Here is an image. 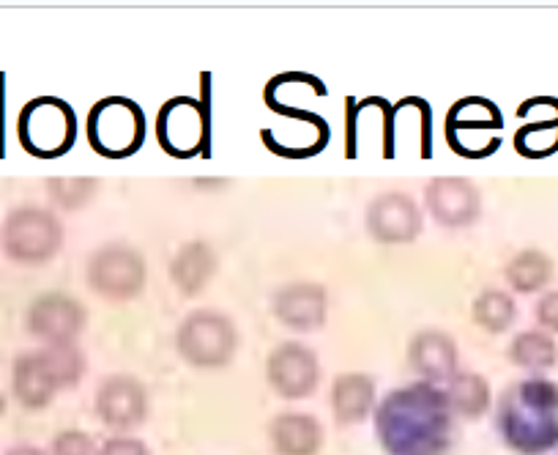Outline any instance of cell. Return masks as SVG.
<instances>
[{"instance_id": "obj_8", "label": "cell", "mask_w": 558, "mask_h": 455, "mask_svg": "<svg viewBox=\"0 0 558 455\" xmlns=\"http://www.w3.org/2000/svg\"><path fill=\"white\" fill-rule=\"evenodd\" d=\"M157 141L165 154L175 159H192L208 152L211 121L208 107L192 96H175L157 112Z\"/></svg>"}, {"instance_id": "obj_11", "label": "cell", "mask_w": 558, "mask_h": 455, "mask_svg": "<svg viewBox=\"0 0 558 455\" xmlns=\"http://www.w3.org/2000/svg\"><path fill=\"white\" fill-rule=\"evenodd\" d=\"M266 376L274 393L282 395V398H307L320 382L318 355L299 340H286V344L274 346L271 355H268Z\"/></svg>"}, {"instance_id": "obj_13", "label": "cell", "mask_w": 558, "mask_h": 455, "mask_svg": "<svg viewBox=\"0 0 558 455\" xmlns=\"http://www.w3.org/2000/svg\"><path fill=\"white\" fill-rule=\"evenodd\" d=\"M367 231L384 244H408L422 234V212L405 192H384L369 203Z\"/></svg>"}, {"instance_id": "obj_23", "label": "cell", "mask_w": 558, "mask_h": 455, "mask_svg": "<svg viewBox=\"0 0 558 455\" xmlns=\"http://www.w3.org/2000/svg\"><path fill=\"white\" fill-rule=\"evenodd\" d=\"M509 360L518 368H525V371H547V368L556 366L558 346L542 330L520 332L512 344H509Z\"/></svg>"}, {"instance_id": "obj_18", "label": "cell", "mask_w": 558, "mask_h": 455, "mask_svg": "<svg viewBox=\"0 0 558 455\" xmlns=\"http://www.w3.org/2000/svg\"><path fill=\"white\" fill-rule=\"evenodd\" d=\"M217 253L208 242H186L170 261V280L184 297H195L217 275Z\"/></svg>"}, {"instance_id": "obj_26", "label": "cell", "mask_w": 558, "mask_h": 455, "mask_svg": "<svg viewBox=\"0 0 558 455\" xmlns=\"http://www.w3.org/2000/svg\"><path fill=\"white\" fill-rule=\"evenodd\" d=\"M47 187H50V195L58 206L80 208L94 195L96 179H50Z\"/></svg>"}, {"instance_id": "obj_25", "label": "cell", "mask_w": 558, "mask_h": 455, "mask_svg": "<svg viewBox=\"0 0 558 455\" xmlns=\"http://www.w3.org/2000/svg\"><path fill=\"white\" fill-rule=\"evenodd\" d=\"M514 148L523 157H547L558 148V105L547 119L525 121L514 135Z\"/></svg>"}, {"instance_id": "obj_28", "label": "cell", "mask_w": 558, "mask_h": 455, "mask_svg": "<svg viewBox=\"0 0 558 455\" xmlns=\"http://www.w3.org/2000/svg\"><path fill=\"white\" fill-rule=\"evenodd\" d=\"M536 321H539L542 330L558 332V291L545 294V297L536 302Z\"/></svg>"}, {"instance_id": "obj_6", "label": "cell", "mask_w": 558, "mask_h": 455, "mask_svg": "<svg viewBox=\"0 0 558 455\" xmlns=\"http://www.w3.org/2000/svg\"><path fill=\"white\" fill-rule=\"evenodd\" d=\"M17 132L23 148L34 157H61L74 146L77 116L66 101L56 99V96H39L23 107Z\"/></svg>"}, {"instance_id": "obj_21", "label": "cell", "mask_w": 558, "mask_h": 455, "mask_svg": "<svg viewBox=\"0 0 558 455\" xmlns=\"http://www.w3.org/2000/svg\"><path fill=\"white\" fill-rule=\"evenodd\" d=\"M509 288L518 294H536L553 280V261L542 250H523L504 270Z\"/></svg>"}, {"instance_id": "obj_14", "label": "cell", "mask_w": 558, "mask_h": 455, "mask_svg": "<svg viewBox=\"0 0 558 455\" xmlns=\"http://www.w3.org/2000/svg\"><path fill=\"white\" fill-rule=\"evenodd\" d=\"M271 308L279 324L291 326L296 332H313L326 324V315H329V291L320 283H288V286H282L274 294Z\"/></svg>"}, {"instance_id": "obj_15", "label": "cell", "mask_w": 558, "mask_h": 455, "mask_svg": "<svg viewBox=\"0 0 558 455\" xmlns=\"http://www.w3.org/2000/svg\"><path fill=\"white\" fill-rule=\"evenodd\" d=\"M427 208L447 228H465L482 212L480 190L463 176H438L425 190Z\"/></svg>"}, {"instance_id": "obj_27", "label": "cell", "mask_w": 558, "mask_h": 455, "mask_svg": "<svg viewBox=\"0 0 558 455\" xmlns=\"http://www.w3.org/2000/svg\"><path fill=\"white\" fill-rule=\"evenodd\" d=\"M52 450H56V455H94V444L80 431H63L52 442Z\"/></svg>"}, {"instance_id": "obj_30", "label": "cell", "mask_w": 558, "mask_h": 455, "mask_svg": "<svg viewBox=\"0 0 558 455\" xmlns=\"http://www.w3.org/2000/svg\"><path fill=\"white\" fill-rule=\"evenodd\" d=\"M9 455H41V453L36 447H17V450H12Z\"/></svg>"}, {"instance_id": "obj_20", "label": "cell", "mask_w": 558, "mask_h": 455, "mask_svg": "<svg viewBox=\"0 0 558 455\" xmlns=\"http://www.w3.org/2000/svg\"><path fill=\"white\" fill-rule=\"evenodd\" d=\"M375 404V382L364 373H340L331 387V409L345 426L362 422Z\"/></svg>"}, {"instance_id": "obj_7", "label": "cell", "mask_w": 558, "mask_h": 455, "mask_svg": "<svg viewBox=\"0 0 558 455\" xmlns=\"http://www.w3.org/2000/svg\"><path fill=\"white\" fill-rule=\"evenodd\" d=\"M504 116L485 96H463L447 112V143L454 154L485 159L501 146Z\"/></svg>"}, {"instance_id": "obj_9", "label": "cell", "mask_w": 558, "mask_h": 455, "mask_svg": "<svg viewBox=\"0 0 558 455\" xmlns=\"http://www.w3.org/2000/svg\"><path fill=\"white\" fill-rule=\"evenodd\" d=\"M3 250L20 264H45L61 250L63 225L47 208H17L3 223Z\"/></svg>"}, {"instance_id": "obj_4", "label": "cell", "mask_w": 558, "mask_h": 455, "mask_svg": "<svg viewBox=\"0 0 558 455\" xmlns=\"http://www.w3.org/2000/svg\"><path fill=\"white\" fill-rule=\"evenodd\" d=\"M88 143L107 159H126L140 152L146 141V112L126 96L99 99L88 112Z\"/></svg>"}, {"instance_id": "obj_2", "label": "cell", "mask_w": 558, "mask_h": 455, "mask_svg": "<svg viewBox=\"0 0 558 455\" xmlns=\"http://www.w3.org/2000/svg\"><path fill=\"white\" fill-rule=\"evenodd\" d=\"M498 431L520 455H542L558 447V384L523 379L504 390L498 400Z\"/></svg>"}, {"instance_id": "obj_5", "label": "cell", "mask_w": 558, "mask_h": 455, "mask_svg": "<svg viewBox=\"0 0 558 455\" xmlns=\"http://www.w3.org/2000/svg\"><path fill=\"white\" fill-rule=\"evenodd\" d=\"M179 355L195 368H222L239 349V330L219 310H195L175 332Z\"/></svg>"}, {"instance_id": "obj_10", "label": "cell", "mask_w": 558, "mask_h": 455, "mask_svg": "<svg viewBox=\"0 0 558 455\" xmlns=\"http://www.w3.org/2000/svg\"><path fill=\"white\" fill-rule=\"evenodd\" d=\"M146 277V259L132 244H105L88 261V286L107 299L137 297Z\"/></svg>"}, {"instance_id": "obj_3", "label": "cell", "mask_w": 558, "mask_h": 455, "mask_svg": "<svg viewBox=\"0 0 558 455\" xmlns=\"http://www.w3.org/2000/svg\"><path fill=\"white\" fill-rule=\"evenodd\" d=\"M83 373L85 357L74 349V344L25 351L14 360V395L28 409H41V406L50 404L58 390L77 384Z\"/></svg>"}, {"instance_id": "obj_12", "label": "cell", "mask_w": 558, "mask_h": 455, "mask_svg": "<svg viewBox=\"0 0 558 455\" xmlns=\"http://www.w3.org/2000/svg\"><path fill=\"white\" fill-rule=\"evenodd\" d=\"M85 321L88 313L69 294H41L28 310V330L47 346L74 344V337L85 330Z\"/></svg>"}, {"instance_id": "obj_29", "label": "cell", "mask_w": 558, "mask_h": 455, "mask_svg": "<svg viewBox=\"0 0 558 455\" xmlns=\"http://www.w3.org/2000/svg\"><path fill=\"white\" fill-rule=\"evenodd\" d=\"M99 455H148V447L140 442V439L118 436L110 439V442L99 450Z\"/></svg>"}, {"instance_id": "obj_17", "label": "cell", "mask_w": 558, "mask_h": 455, "mask_svg": "<svg viewBox=\"0 0 558 455\" xmlns=\"http://www.w3.org/2000/svg\"><path fill=\"white\" fill-rule=\"evenodd\" d=\"M460 351L454 337L441 330H422L408 344V362L425 382H449L458 373Z\"/></svg>"}, {"instance_id": "obj_1", "label": "cell", "mask_w": 558, "mask_h": 455, "mask_svg": "<svg viewBox=\"0 0 558 455\" xmlns=\"http://www.w3.org/2000/svg\"><path fill=\"white\" fill-rule=\"evenodd\" d=\"M375 431L389 455H444L452 444L447 390L433 382L391 390L375 409Z\"/></svg>"}, {"instance_id": "obj_22", "label": "cell", "mask_w": 558, "mask_h": 455, "mask_svg": "<svg viewBox=\"0 0 558 455\" xmlns=\"http://www.w3.org/2000/svg\"><path fill=\"white\" fill-rule=\"evenodd\" d=\"M447 398L452 404V411H458V415L480 417L490 406V384L482 373L458 371L447 382Z\"/></svg>"}, {"instance_id": "obj_19", "label": "cell", "mask_w": 558, "mask_h": 455, "mask_svg": "<svg viewBox=\"0 0 558 455\" xmlns=\"http://www.w3.org/2000/svg\"><path fill=\"white\" fill-rule=\"evenodd\" d=\"M271 442L279 455H315L324 442V428L313 415L288 411L271 422Z\"/></svg>"}, {"instance_id": "obj_24", "label": "cell", "mask_w": 558, "mask_h": 455, "mask_svg": "<svg viewBox=\"0 0 558 455\" xmlns=\"http://www.w3.org/2000/svg\"><path fill=\"white\" fill-rule=\"evenodd\" d=\"M471 315H474V324H480L485 332H507L509 326L518 319V304L509 297L507 291H498V288H487L471 304Z\"/></svg>"}, {"instance_id": "obj_16", "label": "cell", "mask_w": 558, "mask_h": 455, "mask_svg": "<svg viewBox=\"0 0 558 455\" xmlns=\"http://www.w3.org/2000/svg\"><path fill=\"white\" fill-rule=\"evenodd\" d=\"M96 411L107 426L118 428V431L140 426L148 411L146 387L134 376L116 373V376L105 379L96 390Z\"/></svg>"}]
</instances>
